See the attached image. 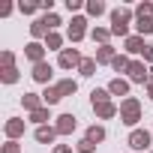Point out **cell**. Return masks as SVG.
<instances>
[{"mask_svg":"<svg viewBox=\"0 0 153 153\" xmlns=\"http://www.w3.org/2000/svg\"><path fill=\"white\" fill-rule=\"evenodd\" d=\"M108 96H111V93H108V87H105V90H93V93H90L93 105H105V102H108Z\"/></svg>","mask_w":153,"mask_h":153,"instance_id":"83f0119b","label":"cell"},{"mask_svg":"<svg viewBox=\"0 0 153 153\" xmlns=\"http://www.w3.org/2000/svg\"><path fill=\"white\" fill-rule=\"evenodd\" d=\"M102 12H105V3H102V0H87V15L99 18Z\"/></svg>","mask_w":153,"mask_h":153,"instance_id":"ffe728a7","label":"cell"},{"mask_svg":"<svg viewBox=\"0 0 153 153\" xmlns=\"http://www.w3.org/2000/svg\"><path fill=\"white\" fill-rule=\"evenodd\" d=\"M93 150H96V144H93V141H87V138H81V141H78V153H93Z\"/></svg>","mask_w":153,"mask_h":153,"instance_id":"4dcf8cb0","label":"cell"},{"mask_svg":"<svg viewBox=\"0 0 153 153\" xmlns=\"http://www.w3.org/2000/svg\"><path fill=\"white\" fill-rule=\"evenodd\" d=\"M87 141H93V144L105 141V129H102V126H90V129H87Z\"/></svg>","mask_w":153,"mask_h":153,"instance_id":"7402d4cb","label":"cell"},{"mask_svg":"<svg viewBox=\"0 0 153 153\" xmlns=\"http://www.w3.org/2000/svg\"><path fill=\"white\" fill-rule=\"evenodd\" d=\"M135 30H138V36L153 33V15H150V18H138V21H135Z\"/></svg>","mask_w":153,"mask_h":153,"instance_id":"ac0fdd59","label":"cell"},{"mask_svg":"<svg viewBox=\"0 0 153 153\" xmlns=\"http://www.w3.org/2000/svg\"><path fill=\"white\" fill-rule=\"evenodd\" d=\"M39 9H45V15L54 9V0H39Z\"/></svg>","mask_w":153,"mask_h":153,"instance_id":"e575fe53","label":"cell"},{"mask_svg":"<svg viewBox=\"0 0 153 153\" xmlns=\"http://www.w3.org/2000/svg\"><path fill=\"white\" fill-rule=\"evenodd\" d=\"M108 36H111V30H105V27H93V39H96V42L108 45Z\"/></svg>","mask_w":153,"mask_h":153,"instance_id":"f1b7e54d","label":"cell"},{"mask_svg":"<svg viewBox=\"0 0 153 153\" xmlns=\"http://www.w3.org/2000/svg\"><path fill=\"white\" fill-rule=\"evenodd\" d=\"M78 72L84 75V78H90V75H96V60H90V57H87V60H84V63L78 66Z\"/></svg>","mask_w":153,"mask_h":153,"instance_id":"603a6c76","label":"cell"},{"mask_svg":"<svg viewBox=\"0 0 153 153\" xmlns=\"http://www.w3.org/2000/svg\"><path fill=\"white\" fill-rule=\"evenodd\" d=\"M60 45H63V39H60V33H48V36H45V48H51V51H57ZM60 51H63V48H60Z\"/></svg>","mask_w":153,"mask_h":153,"instance_id":"cb8c5ba5","label":"cell"},{"mask_svg":"<svg viewBox=\"0 0 153 153\" xmlns=\"http://www.w3.org/2000/svg\"><path fill=\"white\" fill-rule=\"evenodd\" d=\"M147 96L153 99V75H150V81H147Z\"/></svg>","mask_w":153,"mask_h":153,"instance_id":"f35d334b","label":"cell"},{"mask_svg":"<svg viewBox=\"0 0 153 153\" xmlns=\"http://www.w3.org/2000/svg\"><path fill=\"white\" fill-rule=\"evenodd\" d=\"M144 48H147V45H144V36L135 33V36L126 39V51H129V54H144Z\"/></svg>","mask_w":153,"mask_h":153,"instance_id":"7c38bea8","label":"cell"},{"mask_svg":"<svg viewBox=\"0 0 153 153\" xmlns=\"http://www.w3.org/2000/svg\"><path fill=\"white\" fill-rule=\"evenodd\" d=\"M3 153H18V144H15V141H6V144H3Z\"/></svg>","mask_w":153,"mask_h":153,"instance_id":"d590c367","label":"cell"},{"mask_svg":"<svg viewBox=\"0 0 153 153\" xmlns=\"http://www.w3.org/2000/svg\"><path fill=\"white\" fill-rule=\"evenodd\" d=\"M129 63H132V60H129V57H126V54H117V57H114V60H111V66H114V69H117V72H126V69H129Z\"/></svg>","mask_w":153,"mask_h":153,"instance_id":"d4e9b609","label":"cell"},{"mask_svg":"<svg viewBox=\"0 0 153 153\" xmlns=\"http://www.w3.org/2000/svg\"><path fill=\"white\" fill-rule=\"evenodd\" d=\"M120 120H123L126 126H135V123L141 120V105H138L135 96H126V99L120 102Z\"/></svg>","mask_w":153,"mask_h":153,"instance_id":"7a4b0ae2","label":"cell"},{"mask_svg":"<svg viewBox=\"0 0 153 153\" xmlns=\"http://www.w3.org/2000/svg\"><path fill=\"white\" fill-rule=\"evenodd\" d=\"M108 93H111V96H126V93H129V81H123V78H114V81L108 84Z\"/></svg>","mask_w":153,"mask_h":153,"instance_id":"2e32d148","label":"cell"},{"mask_svg":"<svg viewBox=\"0 0 153 153\" xmlns=\"http://www.w3.org/2000/svg\"><path fill=\"white\" fill-rule=\"evenodd\" d=\"M126 72H129V81H135V84H144V81H150V72H147V66H144L141 60H132Z\"/></svg>","mask_w":153,"mask_h":153,"instance_id":"277c9868","label":"cell"},{"mask_svg":"<svg viewBox=\"0 0 153 153\" xmlns=\"http://www.w3.org/2000/svg\"><path fill=\"white\" fill-rule=\"evenodd\" d=\"M45 21H48V27L54 30V27L60 24V15H54V12H48V15H45Z\"/></svg>","mask_w":153,"mask_h":153,"instance_id":"d6a6232c","label":"cell"},{"mask_svg":"<svg viewBox=\"0 0 153 153\" xmlns=\"http://www.w3.org/2000/svg\"><path fill=\"white\" fill-rule=\"evenodd\" d=\"M54 138H57V129H54V126H39V129H36V141H39V144H51Z\"/></svg>","mask_w":153,"mask_h":153,"instance_id":"5bb4252c","label":"cell"},{"mask_svg":"<svg viewBox=\"0 0 153 153\" xmlns=\"http://www.w3.org/2000/svg\"><path fill=\"white\" fill-rule=\"evenodd\" d=\"M129 147H132V150H147V147H150V132H147V129H135V132L129 135Z\"/></svg>","mask_w":153,"mask_h":153,"instance_id":"8992f818","label":"cell"},{"mask_svg":"<svg viewBox=\"0 0 153 153\" xmlns=\"http://www.w3.org/2000/svg\"><path fill=\"white\" fill-rule=\"evenodd\" d=\"M0 60H3V69H6V66L15 63V54H12V51H3V54H0Z\"/></svg>","mask_w":153,"mask_h":153,"instance_id":"1f68e13d","label":"cell"},{"mask_svg":"<svg viewBox=\"0 0 153 153\" xmlns=\"http://www.w3.org/2000/svg\"><path fill=\"white\" fill-rule=\"evenodd\" d=\"M93 108H96V114H99L102 120H108V117H114V114H117V108H114L111 102H105V105H93Z\"/></svg>","mask_w":153,"mask_h":153,"instance_id":"44dd1931","label":"cell"},{"mask_svg":"<svg viewBox=\"0 0 153 153\" xmlns=\"http://www.w3.org/2000/svg\"><path fill=\"white\" fill-rule=\"evenodd\" d=\"M30 33H33V36H36V39H39V36H42V39H45V36H48V33H54V30H51V27H48V21H45V15H42V18H36V21H33V24H30Z\"/></svg>","mask_w":153,"mask_h":153,"instance_id":"30bf717a","label":"cell"},{"mask_svg":"<svg viewBox=\"0 0 153 153\" xmlns=\"http://www.w3.org/2000/svg\"><path fill=\"white\" fill-rule=\"evenodd\" d=\"M42 102H45V105H54V102H60V93H57V87H45V93H42Z\"/></svg>","mask_w":153,"mask_h":153,"instance_id":"484cf974","label":"cell"},{"mask_svg":"<svg viewBox=\"0 0 153 153\" xmlns=\"http://www.w3.org/2000/svg\"><path fill=\"white\" fill-rule=\"evenodd\" d=\"M84 33H87V18H84V15H75L72 24H69V30H66V36H69L72 42H81Z\"/></svg>","mask_w":153,"mask_h":153,"instance_id":"3957f363","label":"cell"},{"mask_svg":"<svg viewBox=\"0 0 153 153\" xmlns=\"http://www.w3.org/2000/svg\"><path fill=\"white\" fill-rule=\"evenodd\" d=\"M75 90H78V81H72V78H63V81L57 84V93H60V99H63V96H72Z\"/></svg>","mask_w":153,"mask_h":153,"instance_id":"e0dca14e","label":"cell"},{"mask_svg":"<svg viewBox=\"0 0 153 153\" xmlns=\"http://www.w3.org/2000/svg\"><path fill=\"white\" fill-rule=\"evenodd\" d=\"M129 21H132V12L129 9H114L111 12V36H126L129 39Z\"/></svg>","mask_w":153,"mask_h":153,"instance_id":"6da1fadb","label":"cell"},{"mask_svg":"<svg viewBox=\"0 0 153 153\" xmlns=\"http://www.w3.org/2000/svg\"><path fill=\"white\" fill-rule=\"evenodd\" d=\"M24 54H27V60H33V66H36V63H42V60H45V45L30 42V45L24 48Z\"/></svg>","mask_w":153,"mask_h":153,"instance_id":"ba28073f","label":"cell"},{"mask_svg":"<svg viewBox=\"0 0 153 153\" xmlns=\"http://www.w3.org/2000/svg\"><path fill=\"white\" fill-rule=\"evenodd\" d=\"M81 6H84V3H81V0H66V9H69V12H78Z\"/></svg>","mask_w":153,"mask_h":153,"instance_id":"836d02e7","label":"cell"},{"mask_svg":"<svg viewBox=\"0 0 153 153\" xmlns=\"http://www.w3.org/2000/svg\"><path fill=\"white\" fill-rule=\"evenodd\" d=\"M57 63H60V69H72V66H81L84 60H81V54L75 48H63L60 57H57Z\"/></svg>","mask_w":153,"mask_h":153,"instance_id":"5b68a950","label":"cell"},{"mask_svg":"<svg viewBox=\"0 0 153 153\" xmlns=\"http://www.w3.org/2000/svg\"><path fill=\"white\" fill-rule=\"evenodd\" d=\"M18 9H21L24 15H33V12L39 9V3H33V0H30V3H24V0H21V3H18Z\"/></svg>","mask_w":153,"mask_h":153,"instance_id":"f546056e","label":"cell"},{"mask_svg":"<svg viewBox=\"0 0 153 153\" xmlns=\"http://www.w3.org/2000/svg\"><path fill=\"white\" fill-rule=\"evenodd\" d=\"M30 120H33V123H39V126H45V123L51 120V114H48V105H42L39 111H33V114H30Z\"/></svg>","mask_w":153,"mask_h":153,"instance_id":"d6986e66","label":"cell"},{"mask_svg":"<svg viewBox=\"0 0 153 153\" xmlns=\"http://www.w3.org/2000/svg\"><path fill=\"white\" fill-rule=\"evenodd\" d=\"M21 102H24V108H27V111H30V114H33V111H39V108H42V105H45V102H42V96H39V93H24V96H21Z\"/></svg>","mask_w":153,"mask_h":153,"instance_id":"8fae6325","label":"cell"},{"mask_svg":"<svg viewBox=\"0 0 153 153\" xmlns=\"http://www.w3.org/2000/svg\"><path fill=\"white\" fill-rule=\"evenodd\" d=\"M33 78H36L39 84H48V81H51V63H45V60L36 63V66H33Z\"/></svg>","mask_w":153,"mask_h":153,"instance_id":"9c48e42d","label":"cell"},{"mask_svg":"<svg viewBox=\"0 0 153 153\" xmlns=\"http://www.w3.org/2000/svg\"><path fill=\"white\" fill-rule=\"evenodd\" d=\"M114 57H117V54H114V48H111V45H99V48H96V57H93V60H96V63H111Z\"/></svg>","mask_w":153,"mask_h":153,"instance_id":"9a60e30c","label":"cell"},{"mask_svg":"<svg viewBox=\"0 0 153 153\" xmlns=\"http://www.w3.org/2000/svg\"><path fill=\"white\" fill-rule=\"evenodd\" d=\"M75 126H78V120H75L72 114H60V117H57V126H54V129H57V135H69V132H72Z\"/></svg>","mask_w":153,"mask_h":153,"instance_id":"52a82bcc","label":"cell"},{"mask_svg":"<svg viewBox=\"0 0 153 153\" xmlns=\"http://www.w3.org/2000/svg\"><path fill=\"white\" fill-rule=\"evenodd\" d=\"M54 153H72V150H69L66 144H57V147H54Z\"/></svg>","mask_w":153,"mask_h":153,"instance_id":"74e56055","label":"cell"},{"mask_svg":"<svg viewBox=\"0 0 153 153\" xmlns=\"http://www.w3.org/2000/svg\"><path fill=\"white\" fill-rule=\"evenodd\" d=\"M6 135H9V138H18V135H24V120H18V117H9V120H6Z\"/></svg>","mask_w":153,"mask_h":153,"instance_id":"4fadbf2b","label":"cell"},{"mask_svg":"<svg viewBox=\"0 0 153 153\" xmlns=\"http://www.w3.org/2000/svg\"><path fill=\"white\" fill-rule=\"evenodd\" d=\"M144 60H150V63H153V45H147V48H144Z\"/></svg>","mask_w":153,"mask_h":153,"instance_id":"8d00e7d4","label":"cell"},{"mask_svg":"<svg viewBox=\"0 0 153 153\" xmlns=\"http://www.w3.org/2000/svg\"><path fill=\"white\" fill-rule=\"evenodd\" d=\"M0 78H3L6 84H15V81H18V69H15V66H6L3 72H0Z\"/></svg>","mask_w":153,"mask_h":153,"instance_id":"4316f807","label":"cell"}]
</instances>
